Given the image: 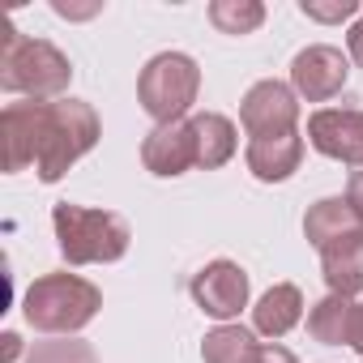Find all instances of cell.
Segmentation results:
<instances>
[{
  "label": "cell",
  "instance_id": "ffe728a7",
  "mask_svg": "<svg viewBox=\"0 0 363 363\" xmlns=\"http://www.w3.org/2000/svg\"><path fill=\"white\" fill-rule=\"evenodd\" d=\"M26 363H99L94 346L90 342H77V337H56V342H39Z\"/></svg>",
  "mask_w": 363,
  "mask_h": 363
},
{
  "label": "cell",
  "instance_id": "277c9868",
  "mask_svg": "<svg viewBox=\"0 0 363 363\" xmlns=\"http://www.w3.org/2000/svg\"><path fill=\"white\" fill-rule=\"evenodd\" d=\"M197 86H201V69L193 65V56L162 52L141 69L137 99L158 124H179V116L197 103Z\"/></svg>",
  "mask_w": 363,
  "mask_h": 363
},
{
  "label": "cell",
  "instance_id": "cb8c5ba5",
  "mask_svg": "<svg viewBox=\"0 0 363 363\" xmlns=\"http://www.w3.org/2000/svg\"><path fill=\"white\" fill-rule=\"evenodd\" d=\"M56 13L60 18H90V13H99V5H69V0H56Z\"/></svg>",
  "mask_w": 363,
  "mask_h": 363
},
{
  "label": "cell",
  "instance_id": "9a60e30c",
  "mask_svg": "<svg viewBox=\"0 0 363 363\" xmlns=\"http://www.w3.org/2000/svg\"><path fill=\"white\" fill-rule=\"evenodd\" d=\"M299 316H303V295H299V286H291V282H278V286L265 291L261 303L252 308V325H257V333H265V337L291 333V329L299 325Z\"/></svg>",
  "mask_w": 363,
  "mask_h": 363
},
{
  "label": "cell",
  "instance_id": "30bf717a",
  "mask_svg": "<svg viewBox=\"0 0 363 363\" xmlns=\"http://www.w3.org/2000/svg\"><path fill=\"white\" fill-rule=\"evenodd\" d=\"M308 141L337 162H363V111H316Z\"/></svg>",
  "mask_w": 363,
  "mask_h": 363
},
{
  "label": "cell",
  "instance_id": "3957f363",
  "mask_svg": "<svg viewBox=\"0 0 363 363\" xmlns=\"http://www.w3.org/2000/svg\"><path fill=\"white\" fill-rule=\"evenodd\" d=\"M103 308L99 286H90L77 274H48L35 278V286L22 299V312L35 329L43 333H77L82 325L94 320V312Z\"/></svg>",
  "mask_w": 363,
  "mask_h": 363
},
{
  "label": "cell",
  "instance_id": "7402d4cb",
  "mask_svg": "<svg viewBox=\"0 0 363 363\" xmlns=\"http://www.w3.org/2000/svg\"><path fill=\"white\" fill-rule=\"evenodd\" d=\"M257 363H295V354L286 350V346H261V354H257Z\"/></svg>",
  "mask_w": 363,
  "mask_h": 363
},
{
  "label": "cell",
  "instance_id": "4316f807",
  "mask_svg": "<svg viewBox=\"0 0 363 363\" xmlns=\"http://www.w3.org/2000/svg\"><path fill=\"white\" fill-rule=\"evenodd\" d=\"M350 346L363 350V303H354V325H350Z\"/></svg>",
  "mask_w": 363,
  "mask_h": 363
},
{
  "label": "cell",
  "instance_id": "52a82bcc",
  "mask_svg": "<svg viewBox=\"0 0 363 363\" xmlns=\"http://www.w3.org/2000/svg\"><path fill=\"white\" fill-rule=\"evenodd\" d=\"M244 128L252 137H278V133H291L295 120H299V103H295V90L282 86V82H257L248 94H244Z\"/></svg>",
  "mask_w": 363,
  "mask_h": 363
},
{
  "label": "cell",
  "instance_id": "6da1fadb",
  "mask_svg": "<svg viewBox=\"0 0 363 363\" xmlns=\"http://www.w3.org/2000/svg\"><path fill=\"white\" fill-rule=\"evenodd\" d=\"M73 77V65L48 39L18 35L13 22L0 26V86L30 99H56Z\"/></svg>",
  "mask_w": 363,
  "mask_h": 363
},
{
  "label": "cell",
  "instance_id": "7c38bea8",
  "mask_svg": "<svg viewBox=\"0 0 363 363\" xmlns=\"http://www.w3.org/2000/svg\"><path fill=\"white\" fill-rule=\"evenodd\" d=\"M303 158V137L291 128V133H278V137H252L248 145V171L265 184H278L286 179Z\"/></svg>",
  "mask_w": 363,
  "mask_h": 363
},
{
  "label": "cell",
  "instance_id": "d6986e66",
  "mask_svg": "<svg viewBox=\"0 0 363 363\" xmlns=\"http://www.w3.org/2000/svg\"><path fill=\"white\" fill-rule=\"evenodd\" d=\"M210 22L223 35H252L265 22V5H261V0H214V5H210Z\"/></svg>",
  "mask_w": 363,
  "mask_h": 363
},
{
  "label": "cell",
  "instance_id": "2e32d148",
  "mask_svg": "<svg viewBox=\"0 0 363 363\" xmlns=\"http://www.w3.org/2000/svg\"><path fill=\"white\" fill-rule=\"evenodd\" d=\"M189 128H193V141H197V167L214 171V167H223L235 154V124L227 116L201 111V116L189 120Z\"/></svg>",
  "mask_w": 363,
  "mask_h": 363
},
{
  "label": "cell",
  "instance_id": "484cf974",
  "mask_svg": "<svg viewBox=\"0 0 363 363\" xmlns=\"http://www.w3.org/2000/svg\"><path fill=\"white\" fill-rule=\"evenodd\" d=\"M350 56H354V65L363 69V22L350 26Z\"/></svg>",
  "mask_w": 363,
  "mask_h": 363
},
{
  "label": "cell",
  "instance_id": "e0dca14e",
  "mask_svg": "<svg viewBox=\"0 0 363 363\" xmlns=\"http://www.w3.org/2000/svg\"><path fill=\"white\" fill-rule=\"evenodd\" d=\"M350 325H354V303H350L346 295L320 299V303L312 308V316H308V333H312L316 342H329V346L350 342Z\"/></svg>",
  "mask_w": 363,
  "mask_h": 363
},
{
  "label": "cell",
  "instance_id": "44dd1931",
  "mask_svg": "<svg viewBox=\"0 0 363 363\" xmlns=\"http://www.w3.org/2000/svg\"><path fill=\"white\" fill-rule=\"evenodd\" d=\"M303 18H312V22H342V18H350L354 13V0H333V5H316V0H303Z\"/></svg>",
  "mask_w": 363,
  "mask_h": 363
},
{
  "label": "cell",
  "instance_id": "5bb4252c",
  "mask_svg": "<svg viewBox=\"0 0 363 363\" xmlns=\"http://www.w3.org/2000/svg\"><path fill=\"white\" fill-rule=\"evenodd\" d=\"M350 231H363V223H359V214H354V206H350L346 197H325V201H316V206L308 210V218H303V235H308V244H316V248H329L333 240H342V235H350Z\"/></svg>",
  "mask_w": 363,
  "mask_h": 363
},
{
  "label": "cell",
  "instance_id": "9c48e42d",
  "mask_svg": "<svg viewBox=\"0 0 363 363\" xmlns=\"http://www.w3.org/2000/svg\"><path fill=\"white\" fill-rule=\"evenodd\" d=\"M193 299L201 303V312H210L218 320H231L248 303V274L235 261H214L193 278Z\"/></svg>",
  "mask_w": 363,
  "mask_h": 363
},
{
  "label": "cell",
  "instance_id": "ac0fdd59",
  "mask_svg": "<svg viewBox=\"0 0 363 363\" xmlns=\"http://www.w3.org/2000/svg\"><path fill=\"white\" fill-rule=\"evenodd\" d=\"M201 354H206V363H257L261 346H257V337H252L248 329H240V325H218L214 333H206Z\"/></svg>",
  "mask_w": 363,
  "mask_h": 363
},
{
  "label": "cell",
  "instance_id": "4fadbf2b",
  "mask_svg": "<svg viewBox=\"0 0 363 363\" xmlns=\"http://www.w3.org/2000/svg\"><path fill=\"white\" fill-rule=\"evenodd\" d=\"M325 261V282L333 295H359L363 291V231H350L342 240H333L329 248H320Z\"/></svg>",
  "mask_w": 363,
  "mask_h": 363
},
{
  "label": "cell",
  "instance_id": "5b68a950",
  "mask_svg": "<svg viewBox=\"0 0 363 363\" xmlns=\"http://www.w3.org/2000/svg\"><path fill=\"white\" fill-rule=\"evenodd\" d=\"M94 141H99V116H94L90 103H82V99L52 103L48 133H43V154H39V179L43 184H56L82 154L94 150Z\"/></svg>",
  "mask_w": 363,
  "mask_h": 363
},
{
  "label": "cell",
  "instance_id": "8fae6325",
  "mask_svg": "<svg viewBox=\"0 0 363 363\" xmlns=\"http://www.w3.org/2000/svg\"><path fill=\"white\" fill-rule=\"evenodd\" d=\"M141 162L154 175H184L189 167H197V141L189 124H158L145 141H141Z\"/></svg>",
  "mask_w": 363,
  "mask_h": 363
},
{
  "label": "cell",
  "instance_id": "d4e9b609",
  "mask_svg": "<svg viewBox=\"0 0 363 363\" xmlns=\"http://www.w3.org/2000/svg\"><path fill=\"white\" fill-rule=\"evenodd\" d=\"M0 342H5V346H0V359H5V363H13V359L22 354V337H18V333H5Z\"/></svg>",
  "mask_w": 363,
  "mask_h": 363
},
{
  "label": "cell",
  "instance_id": "7a4b0ae2",
  "mask_svg": "<svg viewBox=\"0 0 363 363\" xmlns=\"http://www.w3.org/2000/svg\"><path fill=\"white\" fill-rule=\"evenodd\" d=\"M56 240L69 265H94V261H120L128 252V223L111 210H82L60 201L52 210Z\"/></svg>",
  "mask_w": 363,
  "mask_h": 363
},
{
  "label": "cell",
  "instance_id": "603a6c76",
  "mask_svg": "<svg viewBox=\"0 0 363 363\" xmlns=\"http://www.w3.org/2000/svg\"><path fill=\"white\" fill-rule=\"evenodd\" d=\"M346 201L354 206V214H359V223H363V171L350 175V193H346Z\"/></svg>",
  "mask_w": 363,
  "mask_h": 363
},
{
  "label": "cell",
  "instance_id": "ba28073f",
  "mask_svg": "<svg viewBox=\"0 0 363 363\" xmlns=\"http://www.w3.org/2000/svg\"><path fill=\"white\" fill-rule=\"evenodd\" d=\"M346 77H350L346 56H342L337 48H325V43L303 48V52L295 56V65H291V82H295V90H299L308 103L333 99V94L346 86Z\"/></svg>",
  "mask_w": 363,
  "mask_h": 363
},
{
  "label": "cell",
  "instance_id": "8992f818",
  "mask_svg": "<svg viewBox=\"0 0 363 363\" xmlns=\"http://www.w3.org/2000/svg\"><path fill=\"white\" fill-rule=\"evenodd\" d=\"M48 111L52 103H9L0 111V145H5V171H26L30 162L39 167L43 154V133H48Z\"/></svg>",
  "mask_w": 363,
  "mask_h": 363
}]
</instances>
